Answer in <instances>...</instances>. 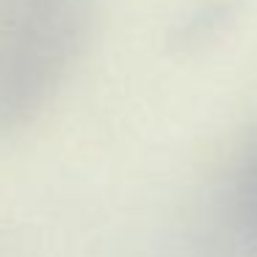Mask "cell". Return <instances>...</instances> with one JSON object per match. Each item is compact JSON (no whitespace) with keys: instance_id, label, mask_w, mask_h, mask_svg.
<instances>
[{"instance_id":"6da1fadb","label":"cell","mask_w":257,"mask_h":257,"mask_svg":"<svg viewBox=\"0 0 257 257\" xmlns=\"http://www.w3.org/2000/svg\"><path fill=\"white\" fill-rule=\"evenodd\" d=\"M251 199H254V218H257V180H254V188H251Z\"/></svg>"}]
</instances>
